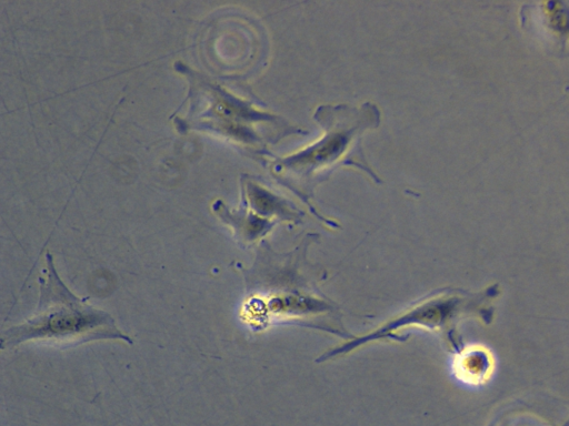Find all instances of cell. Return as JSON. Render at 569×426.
I'll return each instance as SVG.
<instances>
[{
	"label": "cell",
	"instance_id": "1",
	"mask_svg": "<svg viewBox=\"0 0 569 426\" xmlns=\"http://www.w3.org/2000/svg\"><path fill=\"white\" fill-rule=\"evenodd\" d=\"M313 119L322 128V136L297 153L277 159L271 165V173L279 184L299 196L317 214L310 204L315 187L336 169L355 166L377 183L381 182L361 149L365 132L379 125L380 111L371 102L359 108L326 104L317 108Z\"/></svg>",
	"mask_w": 569,
	"mask_h": 426
},
{
	"label": "cell",
	"instance_id": "2",
	"mask_svg": "<svg viewBox=\"0 0 569 426\" xmlns=\"http://www.w3.org/2000/svg\"><path fill=\"white\" fill-rule=\"evenodd\" d=\"M47 278H39L40 296L36 312L21 324L2 332L1 348L29 341L76 345L99 339L133 341L116 325L113 317L76 296L58 275L47 254Z\"/></svg>",
	"mask_w": 569,
	"mask_h": 426
},
{
	"label": "cell",
	"instance_id": "3",
	"mask_svg": "<svg viewBox=\"0 0 569 426\" xmlns=\"http://www.w3.org/2000/svg\"><path fill=\"white\" fill-rule=\"evenodd\" d=\"M493 368V359L488 349L471 347L466 349L455 363L457 376L469 384H479L488 379Z\"/></svg>",
	"mask_w": 569,
	"mask_h": 426
},
{
	"label": "cell",
	"instance_id": "4",
	"mask_svg": "<svg viewBox=\"0 0 569 426\" xmlns=\"http://www.w3.org/2000/svg\"><path fill=\"white\" fill-rule=\"evenodd\" d=\"M562 426H569V419Z\"/></svg>",
	"mask_w": 569,
	"mask_h": 426
}]
</instances>
